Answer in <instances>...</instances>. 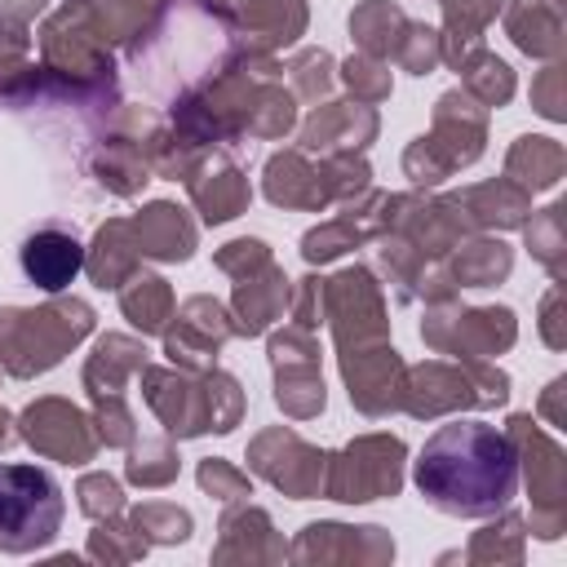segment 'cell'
Returning <instances> with one entry per match:
<instances>
[{
    "mask_svg": "<svg viewBox=\"0 0 567 567\" xmlns=\"http://www.w3.org/2000/svg\"><path fill=\"white\" fill-rule=\"evenodd\" d=\"M288 75H292V84L301 89V97H319V93L332 89V58H328L323 49H306V53L292 58Z\"/></svg>",
    "mask_w": 567,
    "mask_h": 567,
    "instance_id": "obj_38",
    "label": "cell"
},
{
    "mask_svg": "<svg viewBox=\"0 0 567 567\" xmlns=\"http://www.w3.org/2000/svg\"><path fill=\"white\" fill-rule=\"evenodd\" d=\"M470 93H443L439 111H434V133L416 137L403 155V173L416 186H434L443 182L452 168L474 164L483 155V111H470Z\"/></svg>",
    "mask_w": 567,
    "mask_h": 567,
    "instance_id": "obj_4",
    "label": "cell"
},
{
    "mask_svg": "<svg viewBox=\"0 0 567 567\" xmlns=\"http://www.w3.org/2000/svg\"><path fill=\"white\" fill-rule=\"evenodd\" d=\"M62 487L40 465L0 461V554L44 549L62 527Z\"/></svg>",
    "mask_w": 567,
    "mask_h": 567,
    "instance_id": "obj_3",
    "label": "cell"
},
{
    "mask_svg": "<svg viewBox=\"0 0 567 567\" xmlns=\"http://www.w3.org/2000/svg\"><path fill=\"white\" fill-rule=\"evenodd\" d=\"M461 208H470L465 217L474 226H518L527 217V190L514 182H487V186H470L465 195H456Z\"/></svg>",
    "mask_w": 567,
    "mask_h": 567,
    "instance_id": "obj_23",
    "label": "cell"
},
{
    "mask_svg": "<svg viewBox=\"0 0 567 567\" xmlns=\"http://www.w3.org/2000/svg\"><path fill=\"white\" fill-rule=\"evenodd\" d=\"M421 337L443 350V354H461V359H478V354H496L514 341V315L505 306L492 310H452L443 301H434V310L421 323Z\"/></svg>",
    "mask_w": 567,
    "mask_h": 567,
    "instance_id": "obj_7",
    "label": "cell"
},
{
    "mask_svg": "<svg viewBox=\"0 0 567 567\" xmlns=\"http://www.w3.org/2000/svg\"><path fill=\"white\" fill-rule=\"evenodd\" d=\"M403 27H408V18H403V9L390 4V0H368V4H359V9L350 13V35H354V44H359L363 53H372V58L394 53Z\"/></svg>",
    "mask_w": 567,
    "mask_h": 567,
    "instance_id": "obj_24",
    "label": "cell"
},
{
    "mask_svg": "<svg viewBox=\"0 0 567 567\" xmlns=\"http://www.w3.org/2000/svg\"><path fill=\"white\" fill-rule=\"evenodd\" d=\"M394 58H399L403 71H412V75H430V71L443 62V40H439L434 27H425V22H408L403 35H399V44H394Z\"/></svg>",
    "mask_w": 567,
    "mask_h": 567,
    "instance_id": "obj_33",
    "label": "cell"
},
{
    "mask_svg": "<svg viewBox=\"0 0 567 567\" xmlns=\"http://www.w3.org/2000/svg\"><path fill=\"white\" fill-rule=\"evenodd\" d=\"M204 394H208V425H213V434H230L239 425V416H244L239 381L217 372V368H208L204 372Z\"/></svg>",
    "mask_w": 567,
    "mask_h": 567,
    "instance_id": "obj_34",
    "label": "cell"
},
{
    "mask_svg": "<svg viewBox=\"0 0 567 567\" xmlns=\"http://www.w3.org/2000/svg\"><path fill=\"white\" fill-rule=\"evenodd\" d=\"M142 385H146V403L151 412L164 421L168 434L177 439H195L208 434V394L204 381H190L186 372H164V368H142Z\"/></svg>",
    "mask_w": 567,
    "mask_h": 567,
    "instance_id": "obj_13",
    "label": "cell"
},
{
    "mask_svg": "<svg viewBox=\"0 0 567 567\" xmlns=\"http://www.w3.org/2000/svg\"><path fill=\"white\" fill-rule=\"evenodd\" d=\"M284 301H288V279H284V270H275L270 261L261 266V270H252V275H244L239 279V288H235V332L239 337H257V332H266L279 315H284Z\"/></svg>",
    "mask_w": 567,
    "mask_h": 567,
    "instance_id": "obj_17",
    "label": "cell"
},
{
    "mask_svg": "<svg viewBox=\"0 0 567 567\" xmlns=\"http://www.w3.org/2000/svg\"><path fill=\"white\" fill-rule=\"evenodd\" d=\"M505 275H509V248L501 239H474L452 261V284L461 288H492Z\"/></svg>",
    "mask_w": 567,
    "mask_h": 567,
    "instance_id": "obj_28",
    "label": "cell"
},
{
    "mask_svg": "<svg viewBox=\"0 0 567 567\" xmlns=\"http://www.w3.org/2000/svg\"><path fill=\"white\" fill-rule=\"evenodd\" d=\"M341 80H346V89H350L359 102H381V97H390V66H385L381 58H372V53H354V58L341 66Z\"/></svg>",
    "mask_w": 567,
    "mask_h": 567,
    "instance_id": "obj_35",
    "label": "cell"
},
{
    "mask_svg": "<svg viewBox=\"0 0 567 567\" xmlns=\"http://www.w3.org/2000/svg\"><path fill=\"white\" fill-rule=\"evenodd\" d=\"M146 368V346L142 341H133V337H102L97 341V350L89 354V363H84V385H89V394L93 399H106V394H120V385H124V377H133V372H142Z\"/></svg>",
    "mask_w": 567,
    "mask_h": 567,
    "instance_id": "obj_20",
    "label": "cell"
},
{
    "mask_svg": "<svg viewBox=\"0 0 567 567\" xmlns=\"http://www.w3.org/2000/svg\"><path fill=\"white\" fill-rule=\"evenodd\" d=\"M558 221H563V204H554V208H545V221L540 226H527V248L558 275V257H554V248L563 244V235H558Z\"/></svg>",
    "mask_w": 567,
    "mask_h": 567,
    "instance_id": "obj_40",
    "label": "cell"
},
{
    "mask_svg": "<svg viewBox=\"0 0 567 567\" xmlns=\"http://www.w3.org/2000/svg\"><path fill=\"white\" fill-rule=\"evenodd\" d=\"M124 474L142 487H164L177 478V452L164 443V439H142L133 452H128V465Z\"/></svg>",
    "mask_w": 567,
    "mask_h": 567,
    "instance_id": "obj_32",
    "label": "cell"
},
{
    "mask_svg": "<svg viewBox=\"0 0 567 567\" xmlns=\"http://www.w3.org/2000/svg\"><path fill=\"white\" fill-rule=\"evenodd\" d=\"M13 443V430H9V412L0 408V447H9Z\"/></svg>",
    "mask_w": 567,
    "mask_h": 567,
    "instance_id": "obj_42",
    "label": "cell"
},
{
    "mask_svg": "<svg viewBox=\"0 0 567 567\" xmlns=\"http://www.w3.org/2000/svg\"><path fill=\"white\" fill-rule=\"evenodd\" d=\"M120 310L142 332H164L173 319V288L159 275H133L120 284Z\"/></svg>",
    "mask_w": 567,
    "mask_h": 567,
    "instance_id": "obj_22",
    "label": "cell"
},
{
    "mask_svg": "<svg viewBox=\"0 0 567 567\" xmlns=\"http://www.w3.org/2000/svg\"><path fill=\"white\" fill-rule=\"evenodd\" d=\"M505 399H509V377L478 368L474 359H465V368L421 363L408 372V385L399 394V403L412 416H439L452 408H483V403H505Z\"/></svg>",
    "mask_w": 567,
    "mask_h": 567,
    "instance_id": "obj_5",
    "label": "cell"
},
{
    "mask_svg": "<svg viewBox=\"0 0 567 567\" xmlns=\"http://www.w3.org/2000/svg\"><path fill=\"white\" fill-rule=\"evenodd\" d=\"M412 483L439 514L492 518L518 492V452L505 430L456 416L425 439Z\"/></svg>",
    "mask_w": 567,
    "mask_h": 567,
    "instance_id": "obj_1",
    "label": "cell"
},
{
    "mask_svg": "<svg viewBox=\"0 0 567 567\" xmlns=\"http://www.w3.org/2000/svg\"><path fill=\"white\" fill-rule=\"evenodd\" d=\"M18 266H22L27 284H35L40 292H53L58 297L84 270V244H80L75 226H66V221H40L22 239Z\"/></svg>",
    "mask_w": 567,
    "mask_h": 567,
    "instance_id": "obj_12",
    "label": "cell"
},
{
    "mask_svg": "<svg viewBox=\"0 0 567 567\" xmlns=\"http://www.w3.org/2000/svg\"><path fill=\"white\" fill-rule=\"evenodd\" d=\"M199 487L204 492H213L217 501H248L252 496V483H248V474H239L235 465H226V461H217V456H208L204 465H199Z\"/></svg>",
    "mask_w": 567,
    "mask_h": 567,
    "instance_id": "obj_37",
    "label": "cell"
},
{
    "mask_svg": "<svg viewBox=\"0 0 567 567\" xmlns=\"http://www.w3.org/2000/svg\"><path fill=\"white\" fill-rule=\"evenodd\" d=\"M266 199L284 208H323L328 195L319 186V168L306 164L301 151H284L266 164Z\"/></svg>",
    "mask_w": 567,
    "mask_h": 567,
    "instance_id": "obj_21",
    "label": "cell"
},
{
    "mask_svg": "<svg viewBox=\"0 0 567 567\" xmlns=\"http://www.w3.org/2000/svg\"><path fill=\"white\" fill-rule=\"evenodd\" d=\"M18 434L35 447V452H44V456H53V461H66V465H84V461H93V452H97V434H93V421L80 412V408H71L66 399H35L22 416H18Z\"/></svg>",
    "mask_w": 567,
    "mask_h": 567,
    "instance_id": "obj_9",
    "label": "cell"
},
{
    "mask_svg": "<svg viewBox=\"0 0 567 567\" xmlns=\"http://www.w3.org/2000/svg\"><path fill=\"white\" fill-rule=\"evenodd\" d=\"M266 261H270V248H266L261 239H230V244L217 252V266H221L226 275H235V279L261 270Z\"/></svg>",
    "mask_w": 567,
    "mask_h": 567,
    "instance_id": "obj_39",
    "label": "cell"
},
{
    "mask_svg": "<svg viewBox=\"0 0 567 567\" xmlns=\"http://www.w3.org/2000/svg\"><path fill=\"white\" fill-rule=\"evenodd\" d=\"M226 337H239L230 310L213 297H190L177 310V328H164V354L186 372H208Z\"/></svg>",
    "mask_w": 567,
    "mask_h": 567,
    "instance_id": "obj_10",
    "label": "cell"
},
{
    "mask_svg": "<svg viewBox=\"0 0 567 567\" xmlns=\"http://www.w3.org/2000/svg\"><path fill=\"white\" fill-rule=\"evenodd\" d=\"M403 483V443L394 434H363L323 465V492L346 505L394 496Z\"/></svg>",
    "mask_w": 567,
    "mask_h": 567,
    "instance_id": "obj_6",
    "label": "cell"
},
{
    "mask_svg": "<svg viewBox=\"0 0 567 567\" xmlns=\"http://www.w3.org/2000/svg\"><path fill=\"white\" fill-rule=\"evenodd\" d=\"M270 434V443L279 447V456L257 439L252 443V470L261 474V478H270L275 487H284L288 496H297V501H306V496H315L319 487H323V465H328V456L323 452H315L310 443H301L292 430H266Z\"/></svg>",
    "mask_w": 567,
    "mask_h": 567,
    "instance_id": "obj_14",
    "label": "cell"
},
{
    "mask_svg": "<svg viewBox=\"0 0 567 567\" xmlns=\"http://www.w3.org/2000/svg\"><path fill=\"white\" fill-rule=\"evenodd\" d=\"M275 403L306 421L315 412H323V381H319V368L315 363H288V368H275Z\"/></svg>",
    "mask_w": 567,
    "mask_h": 567,
    "instance_id": "obj_29",
    "label": "cell"
},
{
    "mask_svg": "<svg viewBox=\"0 0 567 567\" xmlns=\"http://www.w3.org/2000/svg\"><path fill=\"white\" fill-rule=\"evenodd\" d=\"M501 9V0H443V13H447V35L443 40V58L456 66L465 58V44L478 40V31L492 22V13Z\"/></svg>",
    "mask_w": 567,
    "mask_h": 567,
    "instance_id": "obj_30",
    "label": "cell"
},
{
    "mask_svg": "<svg viewBox=\"0 0 567 567\" xmlns=\"http://www.w3.org/2000/svg\"><path fill=\"white\" fill-rule=\"evenodd\" d=\"M133 244L142 257H155V261H186L195 252V226L186 221V213L168 199H155L146 204L133 221Z\"/></svg>",
    "mask_w": 567,
    "mask_h": 567,
    "instance_id": "obj_16",
    "label": "cell"
},
{
    "mask_svg": "<svg viewBox=\"0 0 567 567\" xmlns=\"http://www.w3.org/2000/svg\"><path fill=\"white\" fill-rule=\"evenodd\" d=\"M509 35L523 53H536V58H554L563 49L558 13L549 4H536V0H523L509 9Z\"/></svg>",
    "mask_w": 567,
    "mask_h": 567,
    "instance_id": "obj_26",
    "label": "cell"
},
{
    "mask_svg": "<svg viewBox=\"0 0 567 567\" xmlns=\"http://www.w3.org/2000/svg\"><path fill=\"white\" fill-rule=\"evenodd\" d=\"M341 377L350 385V403L363 416H385L390 408H399L403 363H399V354H394L390 341H368V346L341 350Z\"/></svg>",
    "mask_w": 567,
    "mask_h": 567,
    "instance_id": "obj_11",
    "label": "cell"
},
{
    "mask_svg": "<svg viewBox=\"0 0 567 567\" xmlns=\"http://www.w3.org/2000/svg\"><path fill=\"white\" fill-rule=\"evenodd\" d=\"M133 527L142 532L146 545L151 540L155 545H177V540L190 536V514L177 509V505H168V501H146V505L133 509Z\"/></svg>",
    "mask_w": 567,
    "mask_h": 567,
    "instance_id": "obj_31",
    "label": "cell"
},
{
    "mask_svg": "<svg viewBox=\"0 0 567 567\" xmlns=\"http://www.w3.org/2000/svg\"><path fill=\"white\" fill-rule=\"evenodd\" d=\"M456 71L465 75V93L478 97L483 106H505L509 93H514V71H509L496 53H487V49L465 53V58L456 62Z\"/></svg>",
    "mask_w": 567,
    "mask_h": 567,
    "instance_id": "obj_27",
    "label": "cell"
},
{
    "mask_svg": "<svg viewBox=\"0 0 567 567\" xmlns=\"http://www.w3.org/2000/svg\"><path fill=\"white\" fill-rule=\"evenodd\" d=\"M186 186H190V199H195L199 217L213 221V226L239 217V213L248 208V199H252L248 177H244L239 168H230V164H221V168H204V173L186 177Z\"/></svg>",
    "mask_w": 567,
    "mask_h": 567,
    "instance_id": "obj_19",
    "label": "cell"
},
{
    "mask_svg": "<svg viewBox=\"0 0 567 567\" xmlns=\"http://www.w3.org/2000/svg\"><path fill=\"white\" fill-rule=\"evenodd\" d=\"M93 332V306L80 297H58L40 310H0V368L13 377H35L62 363L71 346Z\"/></svg>",
    "mask_w": 567,
    "mask_h": 567,
    "instance_id": "obj_2",
    "label": "cell"
},
{
    "mask_svg": "<svg viewBox=\"0 0 567 567\" xmlns=\"http://www.w3.org/2000/svg\"><path fill=\"white\" fill-rule=\"evenodd\" d=\"M75 496H80V509L89 518H115L124 509V487L111 474H84L80 487H75Z\"/></svg>",
    "mask_w": 567,
    "mask_h": 567,
    "instance_id": "obj_36",
    "label": "cell"
},
{
    "mask_svg": "<svg viewBox=\"0 0 567 567\" xmlns=\"http://www.w3.org/2000/svg\"><path fill=\"white\" fill-rule=\"evenodd\" d=\"M137 244H133V226L124 217L106 221L97 235H93V248L84 252V270L93 275L97 288H120L124 279L137 275Z\"/></svg>",
    "mask_w": 567,
    "mask_h": 567,
    "instance_id": "obj_18",
    "label": "cell"
},
{
    "mask_svg": "<svg viewBox=\"0 0 567 567\" xmlns=\"http://www.w3.org/2000/svg\"><path fill=\"white\" fill-rule=\"evenodd\" d=\"M323 284H328V279H301V297H297V306H292L297 328H315V323H319V310H323Z\"/></svg>",
    "mask_w": 567,
    "mask_h": 567,
    "instance_id": "obj_41",
    "label": "cell"
},
{
    "mask_svg": "<svg viewBox=\"0 0 567 567\" xmlns=\"http://www.w3.org/2000/svg\"><path fill=\"white\" fill-rule=\"evenodd\" d=\"M323 306L332 315V332L337 346H368V341H385V310H381V292L377 279L363 266L341 270L337 279L323 284Z\"/></svg>",
    "mask_w": 567,
    "mask_h": 567,
    "instance_id": "obj_8",
    "label": "cell"
},
{
    "mask_svg": "<svg viewBox=\"0 0 567 567\" xmlns=\"http://www.w3.org/2000/svg\"><path fill=\"white\" fill-rule=\"evenodd\" d=\"M505 173L523 186V190H545L558 182L563 173V151L554 137H518V146L505 159Z\"/></svg>",
    "mask_w": 567,
    "mask_h": 567,
    "instance_id": "obj_25",
    "label": "cell"
},
{
    "mask_svg": "<svg viewBox=\"0 0 567 567\" xmlns=\"http://www.w3.org/2000/svg\"><path fill=\"white\" fill-rule=\"evenodd\" d=\"M372 133H377V111L372 106L323 102L301 124V146L306 151H354V146H368Z\"/></svg>",
    "mask_w": 567,
    "mask_h": 567,
    "instance_id": "obj_15",
    "label": "cell"
}]
</instances>
